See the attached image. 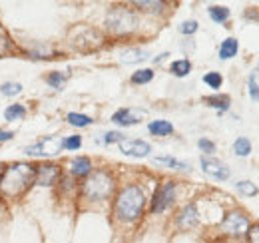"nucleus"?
I'll use <instances>...</instances> for the list:
<instances>
[{
  "label": "nucleus",
  "mask_w": 259,
  "mask_h": 243,
  "mask_svg": "<svg viewBox=\"0 0 259 243\" xmlns=\"http://www.w3.org/2000/svg\"><path fill=\"white\" fill-rule=\"evenodd\" d=\"M247 88L251 100H259V68H255L247 78Z\"/></svg>",
  "instance_id": "6ab92c4d"
},
{
  "label": "nucleus",
  "mask_w": 259,
  "mask_h": 243,
  "mask_svg": "<svg viewBox=\"0 0 259 243\" xmlns=\"http://www.w3.org/2000/svg\"><path fill=\"white\" fill-rule=\"evenodd\" d=\"M174 199H176V185L171 182H165L156 191V195H154V201H152V213H162L165 212L171 204H174Z\"/></svg>",
  "instance_id": "0eeeda50"
},
{
  "label": "nucleus",
  "mask_w": 259,
  "mask_h": 243,
  "mask_svg": "<svg viewBox=\"0 0 259 243\" xmlns=\"http://www.w3.org/2000/svg\"><path fill=\"white\" fill-rule=\"evenodd\" d=\"M66 74H60V72H52L48 78H46V82L52 86V88H62V84L66 82Z\"/></svg>",
  "instance_id": "c85d7f7f"
},
{
  "label": "nucleus",
  "mask_w": 259,
  "mask_h": 243,
  "mask_svg": "<svg viewBox=\"0 0 259 243\" xmlns=\"http://www.w3.org/2000/svg\"><path fill=\"white\" fill-rule=\"evenodd\" d=\"M0 92H2L4 96H18V94L22 92V86H20L18 82H8V84H2V86H0Z\"/></svg>",
  "instance_id": "cd10ccee"
},
{
  "label": "nucleus",
  "mask_w": 259,
  "mask_h": 243,
  "mask_svg": "<svg viewBox=\"0 0 259 243\" xmlns=\"http://www.w3.org/2000/svg\"><path fill=\"white\" fill-rule=\"evenodd\" d=\"M12 136H14L12 132H2L0 130V142H8V140H12Z\"/></svg>",
  "instance_id": "e433bc0d"
},
{
  "label": "nucleus",
  "mask_w": 259,
  "mask_h": 243,
  "mask_svg": "<svg viewBox=\"0 0 259 243\" xmlns=\"http://www.w3.org/2000/svg\"><path fill=\"white\" fill-rule=\"evenodd\" d=\"M220 227H222L224 233H229V235H243V233L249 231L251 225H249V219L243 213L231 212L224 217V221L220 223Z\"/></svg>",
  "instance_id": "423d86ee"
},
{
  "label": "nucleus",
  "mask_w": 259,
  "mask_h": 243,
  "mask_svg": "<svg viewBox=\"0 0 259 243\" xmlns=\"http://www.w3.org/2000/svg\"><path fill=\"white\" fill-rule=\"evenodd\" d=\"M233 152L237 153L239 157L249 155V152H251V142H249L247 138H237L235 144H233Z\"/></svg>",
  "instance_id": "4be33fe9"
},
{
  "label": "nucleus",
  "mask_w": 259,
  "mask_h": 243,
  "mask_svg": "<svg viewBox=\"0 0 259 243\" xmlns=\"http://www.w3.org/2000/svg\"><path fill=\"white\" fill-rule=\"evenodd\" d=\"M197 146H199V150L205 153H213L215 152V144L213 142H209V140H205V138H201L199 142H197Z\"/></svg>",
  "instance_id": "2f4dec72"
},
{
  "label": "nucleus",
  "mask_w": 259,
  "mask_h": 243,
  "mask_svg": "<svg viewBox=\"0 0 259 243\" xmlns=\"http://www.w3.org/2000/svg\"><path fill=\"white\" fill-rule=\"evenodd\" d=\"M169 70H171V74H174V76L184 78V76H188V74L192 72V62L190 60H176L171 66H169Z\"/></svg>",
  "instance_id": "f3484780"
},
{
  "label": "nucleus",
  "mask_w": 259,
  "mask_h": 243,
  "mask_svg": "<svg viewBox=\"0 0 259 243\" xmlns=\"http://www.w3.org/2000/svg\"><path fill=\"white\" fill-rule=\"evenodd\" d=\"M146 116L144 110H132V108H122L118 110L114 116H112V122L118 124V126H134L138 122H142V118Z\"/></svg>",
  "instance_id": "9b49d317"
},
{
  "label": "nucleus",
  "mask_w": 259,
  "mask_h": 243,
  "mask_svg": "<svg viewBox=\"0 0 259 243\" xmlns=\"http://www.w3.org/2000/svg\"><path fill=\"white\" fill-rule=\"evenodd\" d=\"M58 176H60L58 166H54V164H44V166H40V168L36 170V183H38V185H44V187L54 185V183L58 182Z\"/></svg>",
  "instance_id": "9d476101"
},
{
  "label": "nucleus",
  "mask_w": 259,
  "mask_h": 243,
  "mask_svg": "<svg viewBox=\"0 0 259 243\" xmlns=\"http://www.w3.org/2000/svg\"><path fill=\"white\" fill-rule=\"evenodd\" d=\"M237 50H239V42L235 38H227L220 46V58L222 60H229V58L237 56Z\"/></svg>",
  "instance_id": "4468645a"
},
{
  "label": "nucleus",
  "mask_w": 259,
  "mask_h": 243,
  "mask_svg": "<svg viewBox=\"0 0 259 243\" xmlns=\"http://www.w3.org/2000/svg\"><path fill=\"white\" fill-rule=\"evenodd\" d=\"M8 48H10V42H8L4 36H0V56H2V54H6V52H8Z\"/></svg>",
  "instance_id": "c9c22d12"
},
{
  "label": "nucleus",
  "mask_w": 259,
  "mask_h": 243,
  "mask_svg": "<svg viewBox=\"0 0 259 243\" xmlns=\"http://www.w3.org/2000/svg\"><path fill=\"white\" fill-rule=\"evenodd\" d=\"M148 130H150V134H154V136H169V134L174 132V126L167 120H154L148 126Z\"/></svg>",
  "instance_id": "dca6fc26"
},
{
  "label": "nucleus",
  "mask_w": 259,
  "mask_h": 243,
  "mask_svg": "<svg viewBox=\"0 0 259 243\" xmlns=\"http://www.w3.org/2000/svg\"><path fill=\"white\" fill-rule=\"evenodd\" d=\"M68 124L76 126V128H86L92 124V118L90 116H84V114H76V112H70L68 114Z\"/></svg>",
  "instance_id": "b1692460"
},
{
  "label": "nucleus",
  "mask_w": 259,
  "mask_h": 243,
  "mask_svg": "<svg viewBox=\"0 0 259 243\" xmlns=\"http://www.w3.org/2000/svg\"><path fill=\"white\" fill-rule=\"evenodd\" d=\"M120 152L124 155H132V157H146L152 152V146L148 142H142V140H122Z\"/></svg>",
  "instance_id": "1a4fd4ad"
},
{
  "label": "nucleus",
  "mask_w": 259,
  "mask_h": 243,
  "mask_svg": "<svg viewBox=\"0 0 259 243\" xmlns=\"http://www.w3.org/2000/svg\"><path fill=\"white\" fill-rule=\"evenodd\" d=\"M152 78H154V72L152 70H138L134 76H132V82L134 84H148V82H152Z\"/></svg>",
  "instance_id": "a878e982"
},
{
  "label": "nucleus",
  "mask_w": 259,
  "mask_h": 243,
  "mask_svg": "<svg viewBox=\"0 0 259 243\" xmlns=\"http://www.w3.org/2000/svg\"><path fill=\"white\" fill-rule=\"evenodd\" d=\"M62 148H64V140L60 136H46L38 144L28 146L26 153L28 155H56L62 152Z\"/></svg>",
  "instance_id": "39448f33"
},
{
  "label": "nucleus",
  "mask_w": 259,
  "mask_h": 243,
  "mask_svg": "<svg viewBox=\"0 0 259 243\" xmlns=\"http://www.w3.org/2000/svg\"><path fill=\"white\" fill-rule=\"evenodd\" d=\"M136 6H140L144 10H160V8H163V2H146V0H140V2H136Z\"/></svg>",
  "instance_id": "7c9ffc66"
},
{
  "label": "nucleus",
  "mask_w": 259,
  "mask_h": 243,
  "mask_svg": "<svg viewBox=\"0 0 259 243\" xmlns=\"http://www.w3.org/2000/svg\"><path fill=\"white\" fill-rule=\"evenodd\" d=\"M82 191L88 199L92 201H102V199H108L114 191V180L108 172L100 170V172H94L88 176V180L82 185Z\"/></svg>",
  "instance_id": "7ed1b4c3"
},
{
  "label": "nucleus",
  "mask_w": 259,
  "mask_h": 243,
  "mask_svg": "<svg viewBox=\"0 0 259 243\" xmlns=\"http://www.w3.org/2000/svg\"><path fill=\"white\" fill-rule=\"evenodd\" d=\"M209 16H211L213 22L224 24L229 18V8H226V6H209Z\"/></svg>",
  "instance_id": "a211bd4d"
},
{
  "label": "nucleus",
  "mask_w": 259,
  "mask_h": 243,
  "mask_svg": "<svg viewBox=\"0 0 259 243\" xmlns=\"http://www.w3.org/2000/svg\"><path fill=\"white\" fill-rule=\"evenodd\" d=\"M197 221H199V217H197V210H195V206H186V208L182 210V213L178 215V225H180V227H184V229L194 227Z\"/></svg>",
  "instance_id": "f8f14e48"
},
{
  "label": "nucleus",
  "mask_w": 259,
  "mask_h": 243,
  "mask_svg": "<svg viewBox=\"0 0 259 243\" xmlns=\"http://www.w3.org/2000/svg\"><path fill=\"white\" fill-rule=\"evenodd\" d=\"M36 182V168L30 164H12L0 176V195L6 199L20 197Z\"/></svg>",
  "instance_id": "f257e3e1"
},
{
  "label": "nucleus",
  "mask_w": 259,
  "mask_h": 243,
  "mask_svg": "<svg viewBox=\"0 0 259 243\" xmlns=\"http://www.w3.org/2000/svg\"><path fill=\"white\" fill-rule=\"evenodd\" d=\"M205 104L218 110H227L229 108V96H209L205 98Z\"/></svg>",
  "instance_id": "5701e85b"
},
{
  "label": "nucleus",
  "mask_w": 259,
  "mask_h": 243,
  "mask_svg": "<svg viewBox=\"0 0 259 243\" xmlns=\"http://www.w3.org/2000/svg\"><path fill=\"white\" fill-rule=\"evenodd\" d=\"M24 116H26V110H24V106H20V104H12V106L6 108V112H4V118L10 122L22 120Z\"/></svg>",
  "instance_id": "aec40b11"
},
{
  "label": "nucleus",
  "mask_w": 259,
  "mask_h": 243,
  "mask_svg": "<svg viewBox=\"0 0 259 243\" xmlns=\"http://www.w3.org/2000/svg\"><path fill=\"white\" fill-rule=\"evenodd\" d=\"M80 146H82V138L80 136H70L68 140H64L66 150H78Z\"/></svg>",
  "instance_id": "c756f323"
},
{
  "label": "nucleus",
  "mask_w": 259,
  "mask_h": 243,
  "mask_svg": "<svg viewBox=\"0 0 259 243\" xmlns=\"http://www.w3.org/2000/svg\"><path fill=\"white\" fill-rule=\"evenodd\" d=\"M180 30H182V34H194V32L197 30V22H195V20H186V22L180 26Z\"/></svg>",
  "instance_id": "473e14b6"
},
{
  "label": "nucleus",
  "mask_w": 259,
  "mask_h": 243,
  "mask_svg": "<svg viewBox=\"0 0 259 243\" xmlns=\"http://www.w3.org/2000/svg\"><path fill=\"white\" fill-rule=\"evenodd\" d=\"M122 140H124V138H122V134H120V132H108V134H106V138H104V142H106V144H114V142H118V144H120Z\"/></svg>",
  "instance_id": "72a5a7b5"
},
{
  "label": "nucleus",
  "mask_w": 259,
  "mask_h": 243,
  "mask_svg": "<svg viewBox=\"0 0 259 243\" xmlns=\"http://www.w3.org/2000/svg\"><path fill=\"white\" fill-rule=\"evenodd\" d=\"M235 187H237V191H241L243 195H255V193H257V185H253V183L247 182V180L237 182L235 183Z\"/></svg>",
  "instance_id": "bb28decb"
},
{
  "label": "nucleus",
  "mask_w": 259,
  "mask_h": 243,
  "mask_svg": "<svg viewBox=\"0 0 259 243\" xmlns=\"http://www.w3.org/2000/svg\"><path fill=\"white\" fill-rule=\"evenodd\" d=\"M249 239L251 243H259V225H253V227H249Z\"/></svg>",
  "instance_id": "f704fd0d"
},
{
  "label": "nucleus",
  "mask_w": 259,
  "mask_h": 243,
  "mask_svg": "<svg viewBox=\"0 0 259 243\" xmlns=\"http://www.w3.org/2000/svg\"><path fill=\"white\" fill-rule=\"evenodd\" d=\"M154 164L167 166V168H176V170H190V166L186 161H180L176 157H154Z\"/></svg>",
  "instance_id": "412c9836"
},
{
  "label": "nucleus",
  "mask_w": 259,
  "mask_h": 243,
  "mask_svg": "<svg viewBox=\"0 0 259 243\" xmlns=\"http://www.w3.org/2000/svg\"><path fill=\"white\" fill-rule=\"evenodd\" d=\"M150 54L146 50H140V48H128L120 54V62L124 64H138V62H144Z\"/></svg>",
  "instance_id": "ddd939ff"
},
{
  "label": "nucleus",
  "mask_w": 259,
  "mask_h": 243,
  "mask_svg": "<svg viewBox=\"0 0 259 243\" xmlns=\"http://www.w3.org/2000/svg\"><path fill=\"white\" fill-rule=\"evenodd\" d=\"M106 26L108 30L114 32V34H128V32L136 30L138 26V18L132 10L126 8H114L108 18H106Z\"/></svg>",
  "instance_id": "20e7f679"
},
{
  "label": "nucleus",
  "mask_w": 259,
  "mask_h": 243,
  "mask_svg": "<svg viewBox=\"0 0 259 243\" xmlns=\"http://www.w3.org/2000/svg\"><path fill=\"white\" fill-rule=\"evenodd\" d=\"M70 170H72L74 176H88L90 170H92V164H90L88 157H76V159H72Z\"/></svg>",
  "instance_id": "2eb2a0df"
},
{
  "label": "nucleus",
  "mask_w": 259,
  "mask_h": 243,
  "mask_svg": "<svg viewBox=\"0 0 259 243\" xmlns=\"http://www.w3.org/2000/svg\"><path fill=\"white\" fill-rule=\"evenodd\" d=\"M203 82H205L209 88L218 90V88H222V84H224V78H222V74H220V72H207V74L203 76Z\"/></svg>",
  "instance_id": "393cba45"
},
{
  "label": "nucleus",
  "mask_w": 259,
  "mask_h": 243,
  "mask_svg": "<svg viewBox=\"0 0 259 243\" xmlns=\"http://www.w3.org/2000/svg\"><path fill=\"white\" fill-rule=\"evenodd\" d=\"M144 206H146V197H144V191L142 187L138 185H128L124 187L120 193H118V199H116V215L118 219L122 221H136L142 212H144Z\"/></svg>",
  "instance_id": "f03ea898"
},
{
  "label": "nucleus",
  "mask_w": 259,
  "mask_h": 243,
  "mask_svg": "<svg viewBox=\"0 0 259 243\" xmlns=\"http://www.w3.org/2000/svg\"><path fill=\"white\" fill-rule=\"evenodd\" d=\"M201 170L213 180H227L229 178V168L213 157H201Z\"/></svg>",
  "instance_id": "6e6552de"
}]
</instances>
